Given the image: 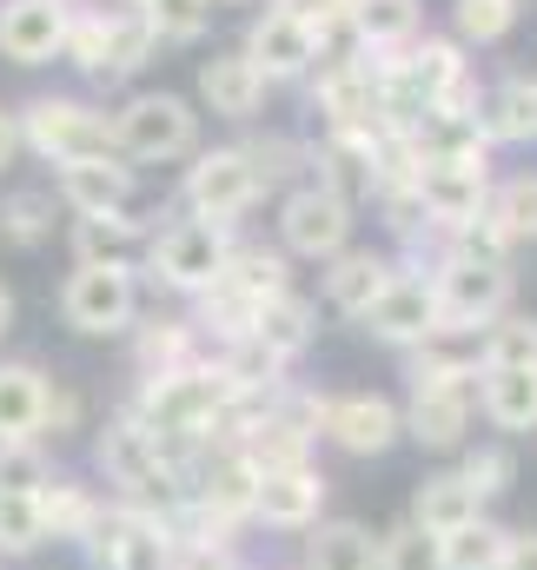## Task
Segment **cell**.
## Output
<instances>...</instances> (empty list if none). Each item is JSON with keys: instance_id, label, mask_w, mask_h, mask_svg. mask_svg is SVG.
<instances>
[{"instance_id": "obj_29", "label": "cell", "mask_w": 537, "mask_h": 570, "mask_svg": "<svg viewBox=\"0 0 537 570\" xmlns=\"http://www.w3.org/2000/svg\"><path fill=\"white\" fill-rule=\"evenodd\" d=\"M253 484H260V471H253L240 451H226L219 464H206V484H199L206 518H240V511H253Z\"/></svg>"}, {"instance_id": "obj_23", "label": "cell", "mask_w": 537, "mask_h": 570, "mask_svg": "<svg viewBox=\"0 0 537 570\" xmlns=\"http://www.w3.org/2000/svg\"><path fill=\"white\" fill-rule=\"evenodd\" d=\"M478 405L498 431H537V365H511V372H478Z\"/></svg>"}, {"instance_id": "obj_33", "label": "cell", "mask_w": 537, "mask_h": 570, "mask_svg": "<svg viewBox=\"0 0 537 570\" xmlns=\"http://www.w3.org/2000/svg\"><path fill=\"white\" fill-rule=\"evenodd\" d=\"M511 365H537V318H498L478 338V372H511Z\"/></svg>"}, {"instance_id": "obj_21", "label": "cell", "mask_w": 537, "mask_h": 570, "mask_svg": "<svg viewBox=\"0 0 537 570\" xmlns=\"http://www.w3.org/2000/svg\"><path fill=\"white\" fill-rule=\"evenodd\" d=\"M411 524H418L424 538H451V531L478 524V491H471L458 471L424 478V484H418V498H411Z\"/></svg>"}, {"instance_id": "obj_17", "label": "cell", "mask_w": 537, "mask_h": 570, "mask_svg": "<svg viewBox=\"0 0 537 570\" xmlns=\"http://www.w3.org/2000/svg\"><path fill=\"white\" fill-rule=\"evenodd\" d=\"M199 100H206L219 120H253V114L266 107V73L246 60V47L213 53V60H199Z\"/></svg>"}, {"instance_id": "obj_35", "label": "cell", "mask_w": 537, "mask_h": 570, "mask_svg": "<svg viewBox=\"0 0 537 570\" xmlns=\"http://www.w3.org/2000/svg\"><path fill=\"white\" fill-rule=\"evenodd\" d=\"M0 233L13 246H40L53 233V193H7L0 199Z\"/></svg>"}, {"instance_id": "obj_7", "label": "cell", "mask_w": 537, "mask_h": 570, "mask_svg": "<svg viewBox=\"0 0 537 570\" xmlns=\"http://www.w3.org/2000/svg\"><path fill=\"white\" fill-rule=\"evenodd\" d=\"M226 253H233L226 233L206 226V219H173V226H159V233L146 239V266H153V279L173 285V292H206V285L219 279Z\"/></svg>"}, {"instance_id": "obj_37", "label": "cell", "mask_w": 537, "mask_h": 570, "mask_svg": "<svg viewBox=\"0 0 537 570\" xmlns=\"http://www.w3.org/2000/svg\"><path fill=\"white\" fill-rule=\"evenodd\" d=\"M272 7L292 13V20H305V27L332 47L339 33H352V7H359V0H272Z\"/></svg>"}, {"instance_id": "obj_36", "label": "cell", "mask_w": 537, "mask_h": 570, "mask_svg": "<svg viewBox=\"0 0 537 570\" xmlns=\"http://www.w3.org/2000/svg\"><path fill=\"white\" fill-rule=\"evenodd\" d=\"M47 538L40 491H0V551H33Z\"/></svg>"}, {"instance_id": "obj_44", "label": "cell", "mask_w": 537, "mask_h": 570, "mask_svg": "<svg viewBox=\"0 0 537 570\" xmlns=\"http://www.w3.org/2000/svg\"><path fill=\"white\" fill-rule=\"evenodd\" d=\"M13 153H20V114H7V107H0V166H7Z\"/></svg>"}, {"instance_id": "obj_47", "label": "cell", "mask_w": 537, "mask_h": 570, "mask_svg": "<svg viewBox=\"0 0 537 570\" xmlns=\"http://www.w3.org/2000/svg\"><path fill=\"white\" fill-rule=\"evenodd\" d=\"M60 7H74V0H60Z\"/></svg>"}, {"instance_id": "obj_8", "label": "cell", "mask_w": 537, "mask_h": 570, "mask_svg": "<svg viewBox=\"0 0 537 570\" xmlns=\"http://www.w3.org/2000/svg\"><path fill=\"white\" fill-rule=\"evenodd\" d=\"M60 312L74 332L87 338H107V332H127L139 312V279L134 266H80L67 292H60Z\"/></svg>"}, {"instance_id": "obj_28", "label": "cell", "mask_w": 537, "mask_h": 570, "mask_svg": "<svg viewBox=\"0 0 537 570\" xmlns=\"http://www.w3.org/2000/svg\"><path fill=\"white\" fill-rule=\"evenodd\" d=\"M485 226L511 246V239H537V173L505 179L491 199H485Z\"/></svg>"}, {"instance_id": "obj_19", "label": "cell", "mask_w": 537, "mask_h": 570, "mask_svg": "<svg viewBox=\"0 0 537 570\" xmlns=\"http://www.w3.org/2000/svg\"><path fill=\"white\" fill-rule=\"evenodd\" d=\"M478 127H485V146L537 140V80H525V73L498 80V87L478 100Z\"/></svg>"}, {"instance_id": "obj_40", "label": "cell", "mask_w": 537, "mask_h": 570, "mask_svg": "<svg viewBox=\"0 0 537 570\" xmlns=\"http://www.w3.org/2000/svg\"><path fill=\"white\" fill-rule=\"evenodd\" d=\"M458 478H465L478 498H491V491H505V484H511V458H505V451H478Z\"/></svg>"}, {"instance_id": "obj_26", "label": "cell", "mask_w": 537, "mask_h": 570, "mask_svg": "<svg viewBox=\"0 0 537 570\" xmlns=\"http://www.w3.org/2000/svg\"><path fill=\"white\" fill-rule=\"evenodd\" d=\"M253 345H266L272 358L285 365V358H299L305 352V338H312V305L299 298V292H279V298H266L260 312H253V332H246Z\"/></svg>"}, {"instance_id": "obj_31", "label": "cell", "mask_w": 537, "mask_h": 570, "mask_svg": "<svg viewBox=\"0 0 537 570\" xmlns=\"http://www.w3.org/2000/svg\"><path fill=\"white\" fill-rule=\"evenodd\" d=\"M305 570H379V544L359 524H319L305 544Z\"/></svg>"}, {"instance_id": "obj_34", "label": "cell", "mask_w": 537, "mask_h": 570, "mask_svg": "<svg viewBox=\"0 0 537 570\" xmlns=\"http://www.w3.org/2000/svg\"><path fill=\"white\" fill-rule=\"evenodd\" d=\"M134 13L153 27V40H159V47H186V40H199V33H206L213 0H146V7H134Z\"/></svg>"}, {"instance_id": "obj_32", "label": "cell", "mask_w": 537, "mask_h": 570, "mask_svg": "<svg viewBox=\"0 0 537 570\" xmlns=\"http://www.w3.org/2000/svg\"><path fill=\"white\" fill-rule=\"evenodd\" d=\"M505 531L498 524H465V531H451V538H438V570H498L505 564Z\"/></svg>"}, {"instance_id": "obj_4", "label": "cell", "mask_w": 537, "mask_h": 570, "mask_svg": "<svg viewBox=\"0 0 537 570\" xmlns=\"http://www.w3.org/2000/svg\"><path fill=\"white\" fill-rule=\"evenodd\" d=\"M260 193H266V179H260V166H253L246 146H213V153H199V159L186 166V186H179L186 213L206 219V226H219V233H226L240 213H253Z\"/></svg>"}, {"instance_id": "obj_3", "label": "cell", "mask_w": 537, "mask_h": 570, "mask_svg": "<svg viewBox=\"0 0 537 570\" xmlns=\"http://www.w3.org/2000/svg\"><path fill=\"white\" fill-rule=\"evenodd\" d=\"M431 292H438V318H445V332L478 338L485 325L505 318V305H511V273H505V259L445 253V266L431 273Z\"/></svg>"}, {"instance_id": "obj_46", "label": "cell", "mask_w": 537, "mask_h": 570, "mask_svg": "<svg viewBox=\"0 0 537 570\" xmlns=\"http://www.w3.org/2000/svg\"><path fill=\"white\" fill-rule=\"evenodd\" d=\"M120 7H146V0H120Z\"/></svg>"}, {"instance_id": "obj_14", "label": "cell", "mask_w": 537, "mask_h": 570, "mask_svg": "<svg viewBox=\"0 0 537 570\" xmlns=\"http://www.w3.org/2000/svg\"><path fill=\"white\" fill-rule=\"evenodd\" d=\"M471 399H478V385L471 379H411V412H404V425L418 444H458L465 425H471Z\"/></svg>"}, {"instance_id": "obj_43", "label": "cell", "mask_w": 537, "mask_h": 570, "mask_svg": "<svg viewBox=\"0 0 537 570\" xmlns=\"http://www.w3.org/2000/svg\"><path fill=\"white\" fill-rule=\"evenodd\" d=\"M179 570H233V558H226V551H213V544H199V551H186V558H179Z\"/></svg>"}, {"instance_id": "obj_45", "label": "cell", "mask_w": 537, "mask_h": 570, "mask_svg": "<svg viewBox=\"0 0 537 570\" xmlns=\"http://www.w3.org/2000/svg\"><path fill=\"white\" fill-rule=\"evenodd\" d=\"M7 318H13V298H7V285H0V332H7Z\"/></svg>"}, {"instance_id": "obj_15", "label": "cell", "mask_w": 537, "mask_h": 570, "mask_svg": "<svg viewBox=\"0 0 537 570\" xmlns=\"http://www.w3.org/2000/svg\"><path fill=\"white\" fill-rule=\"evenodd\" d=\"M319 425H325V438H332L339 451L372 458V451H385V444L399 438V412H392L385 399H372V392H345V399H325V405H319Z\"/></svg>"}, {"instance_id": "obj_1", "label": "cell", "mask_w": 537, "mask_h": 570, "mask_svg": "<svg viewBox=\"0 0 537 570\" xmlns=\"http://www.w3.org/2000/svg\"><path fill=\"white\" fill-rule=\"evenodd\" d=\"M153 47H159V40H153V27L139 20L134 7H74V13H67V47H60V60H74V67L94 73V80H127L134 67H146Z\"/></svg>"}, {"instance_id": "obj_12", "label": "cell", "mask_w": 537, "mask_h": 570, "mask_svg": "<svg viewBox=\"0 0 537 570\" xmlns=\"http://www.w3.org/2000/svg\"><path fill=\"white\" fill-rule=\"evenodd\" d=\"M365 332L385 338V345H424V338H438L445 318H438V292H431V279L392 273V285L365 305Z\"/></svg>"}, {"instance_id": "obj_27", "label": "cell", "mask_w": 537, "mask_h": 570, "mask_svg": "<svg viewBox=\"0 0 537 570\" xmlns=\"http://www.w3.org/2000/svg\"><path fill=\"white\" fill-rule=\"evenodd\" d=\"M94 551H100V570H159V538L139 518L94 524Z\"/></svg>"}, {"instance_id": "obj_22", "label": "cell", "mask_w": 537, "mask_h": 570, "mask_svg": "<svg viewBox=\"0 0 537 570\" xmlns=\"http://www.w3.org/2000/svg\"><path fill=\"white\" fill-rule=\"evenodd\" d=\"M418 27H424L418 0H359L352 7V47L359 53H399L418 40Z\"/></svg>"}, {"instance_id": "obj_42", "label": "cell", "mask_w": 537, "mask_h": 570, "mask_svg": "<svg viewBox=\"0 0 537 570\" xmlns=\"http://www.w3.org/2000/svg\"><path fill=\"white\" fill-rule=\"evenodd\" d=\"M80 419V399L74 392H47V425L60 431V425H74Z\"/></svg>"}, {"instance_id": "obj_9", "label": "cell", "mask_w": 537, "mask_h": 570, "mask_svg": "<svg viewBox=\"0 0 537 570\" xmlns=\"http://www.w3.org/2000/svg\"><path fill=\"white\" fill-rule=\"evenodd\" d=\"M279 233H285V253H299V259H339L352 246V199H339L332 186L312 179V186L285 193Z\"/></svg>"}, {"instance_id": "obj_24", "label": "cell", "mask_w": 537, "mask_h": 570, "mask_svg": "<svg viewBox=\"0 0 537 570\" xmlns=\"http://www.w3.org/2000/svg\"><path fill=\"white\" fill-rule=\"evenodd\" d=\"M385 285H392V259H385V253H352V246H345V253L332 259V273H325V298H332L345 318H365V305H372Z\"/></svg>"}, {"instance_id": "obj_41", "label": "cell", "mask_w": 537, "mask_h": 570, "mask_svg": "<svg viewBox=\"0 0 537 570\" xmlns=\"http://www.w3.org/2000/svg\"><path fill=\"white\" fill-rule=\"evenodd\" d=\"M498 570H537V531H531V538H511Z\"/></svg>"}, {"instance_id": "obj_18", "label": "cell", "mask_w": 537, "mask_h": 570, "mask_svg": "<svg viewBox=\"0 0 537 570\" xmlns=\"http://www.w3.org/2000/svg\"><path fill=\"white\" fill-rule=\"evenodd\" d=\"M319 498H325V484H319V471H312V464L260 471V484H253V511H260L266 524H279V531L312 524V518H319Z\"/></svg>"}, {"instance_id": "obj_6", "label": "cell", "mask_w": 537, "mask_h": 570, "mask_svg": "<svg viewBox=\"0 0 537 570\" xmlns=\"http://www.w3.org/2000/svg\"><path fill=\"white\" fill-rule=\"evenodd\" d=\"M411 199H418L424 226L465 233L471 219H485L491 173H485V159H418V173H411Z\"/></svg>"}, {"instance_id": "obj_20", "label": "cell", "mask_w": 537, "mask_h": 570, "mask_svg": "<svg viewBox=\"0 0 537 570\" xmlns=\"http://www.w3.org/2000/svg\"><path fill=\"white\" fill-rule=\"evenodd\" d=\"M134 253H146V226L134 213H87V219H74V259L80 266H134Z\"/></svg>"}, {"instance_id": "obj_25", "label": "cell", "mask_w": 537, "mask_h": 570, "mask_svg": "<svg viewBox=\"0 0 537 570\" xmlns=\"http://www.w3.org/2000/svg\"><path fill=\"white\" fill-rule=\"evenodd\" d=\"M47 425V379L33 365H0V444H27Z\"/></svg>"}, {"instance_id": "obj_13", "label": "cell", "mask_w": 537, "mask_h": 570, "mask_svg": "<svg viewBox=\"0 0 537 570\" xmlns=\"http://www.w3.org/2000/svg\"><path fill=\"white\" fill-rule=\"evenodd\" d=\"M67 13L60 0H0V60L13 67H47L67 47Z\"/></svg>"}, {"instance_id": "obj_30", "label": "cell", "mask_w": 537, "mask_h": 570, "mask_svg": "<svg viewBox=\"0 0 537 570\" xmlns=\"http://www.w3.org/2000/svg\"><path fill=\"white\" fill-rule=\"evenodd\" d=\"M525 0H451V40L458 47H498L518 27Z\"/></svg>"}, {"instance_id": "obj_38", "label": "cell", "mask_w": 537, "mask_h": 570, "mask_svg": "<svg viewBox=\"0 0 537 570\" xmlns=\"http://www.w3.org/2000/svg\"><path fill=\"white\" fill-rule=\"evenodd\" d=\"M379 570H438V538H424L418 524L392 531V538L379 544Z\"/></svg>"}, {"instance_id": "obj_2", "label": "cell", "mask_w": 537, "mask_h": 570, "mask_svg": "<svg viewBox=\"0 0 537 570\" xmlns=\"http://www.w3.org/2000/svg\"><path fill=\"white\" fill-rule=\"evenodd\" d=\"M20 146H33L53 166H80V159H114V114L74 100V94H40L20 114Z\"/></svg>"}, {"instance_id": "obj_10", "label": "cell", "mask_w": 537, "mask_h": 570, "mask_svg": "<svg viewBox=\"0 0 537 570\" xmlns=\"http://www.w3.org/2000/svg\"><path fill=\"white\" fill-rule=\"evenodd\" d=\"M100 464L134 491L139 504H173L179 491V464H173V451H166V438H153L146 425H114L107 438H100Z\"/></svg>"}, {"instance_id": "obj_39", "label": "cell", "mask_w": 537, "mask_h": 570, "mask_svg": "<svg viewBox=\"0 0 537 570\" xmlns=\"http://www.w3.org/2000/svg\"><path fill=\"white\" fill-rule=\"evenodd\" d=\"M0 491H47V458L27 444H0Z\"/></svg>"}, {"instance_id": "obj_16", "label": "cell", "mask_w": 537, "mask_h": 570, "mask_svg": "<svg viewBox=\"0 0 537 570\" xmlns=\"http://www.w3.org/2000/svg\"><path fill=\"white\" fill-rule=\"evenodd\" d=\"M53 199H60L74 219H87V213H127V199H134V166H127L120 153H114V159H80V166H60Z\"/></svg>"}, {"instance_id": "obj_5", "label": "cell", "mask_w": 537, "mask_h": 570, "mask_svg": "<svg viewBox=\"0 0 537 570\" xmlns=\"http://www.w3.org/2000/svg\"><path fill=\"white\" fill-rule=\"evenodd\" d=\"M114 146L120 159H186L199 146V114L179 94H134L114 114Z\"/></svg>"}, {"instance_id": "obj_11", "label": "cell", "mask_w": 537, "mask_h": 570, "mask_svg": "<svg viewBox=\"0 0 537 570\" xmlns=\"http://www.w3.org/2000/svg\"><path fill=\"white\" fill-rule=\"evenodd\" d=\"M246 60L266 73V87H279V80H305V73L325 60V40H319L305 20H292V13L266 7V13L246 27Z\"/></svg>"}]
</instances>
